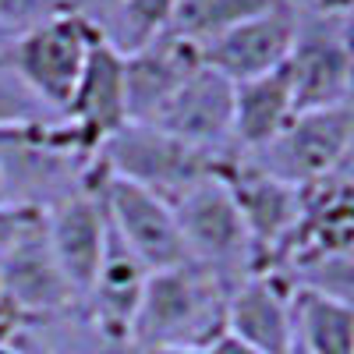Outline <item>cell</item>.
<instances>
[{"instance_id": "obj_2", "label": "cell", "mask_w": 354, "mask_h": 354, "mask_svg": "<svg viewBox=\"0 0 354 354\" xmlns=\"http://www.w3.org/2000/svg\"><path fill=\"white\" fill-rule=\"evenodd\" d=\"M220 156L177 142L174 135H167L153 124H135L131 121L103 145L96 163H100L103 174L121 177V181H128L142 192L156 195L160 202L174 205V202H181L192 188L209 181V177L216 174Z\"/></svg>"}, {"instance_id": "obj_29", "label": "cell", "mask_w": 354, "mask_h": 354, "mask_svg": "<svg viewBox=\"0 0 354 354\" xmlns=\"http://www.w3.org/2000/svg\"><path fill=\"white\" fill-rule=\"evenodd\" d=\"M0 205H8V188H4V181H0Z\"/></svg>"}, {"instance_id": "obj_22", "label": "cell", "mask_w": 354, "mask_h": 354, "mask_svg": "<svg viewBox=\"0 0 354 354\" xmlns=\"http://www.w3.org/2000/svg\"><path fill=\"white\" fill-rule=\"evenodd\" d=\"M64 11V0H0V25H8L11 32H25L53 15Z\"/></svg>"}, {"instance_id": "obj_7", "label": "cell", "mask_w": 354, "mask_h": 354, "mask_svg": "<svg viewBox=\"0 0 354 354\" xmlns=\"http://www.w3.org/2000/svg\"><path fill=\"white\" fill-rule=\"evenodd\" d=\"M216 177L234 198L255 248V270H266L301 220V192L266 174L248 153L227 149L216 160Z\"/></svg>"}, {"instance_id": "obj_31", "label": "cell", "mask_w": 354, "mask_h": 354, "mask_svg": "<svg viewBox=\"0 0 354 354\" xmlns=\"http://www.w3.org/2000/svg\"><path fill=\"white\" fill-rule=\"evenodd\" d=\"M181 354H188V351H181Z\"/></svg>"}, {"instance_id": "obj_12", "label": "cell", "mask_w": 354, "mask_h": 354, "mask_svg": "<svg viewBox=\"0 0 354 354\" xmlns=\"http://www.w3.org/2000/svg\"><path fill=\"white\" fill-rule=\"evenodd\" d=\"M301 8L294 0H273L266 11L252 15L248 21L234 25L230 32L213 39L202 50V64L223 75L230 85L252 82L287 64L294 36H298Z\"/></svg>"}, {"instance_id": "obj_1", "label": "cell", "mask_w": 354, "mask_h": 354, "mask_svg": "<svg viewBox=\"0 0 354 354\" xmlns=\"http://www.w3.org/2000/svg\"><path fill=\"white\" fill-rule=\"evenodd\" d=\"M227 294L198 262L149 273L131 319V340L153 354H202L227 330Z\"/></svg>"}, {"instance_id": "obj_19", "label": "cell", "mask_w": 354, "mask_h": 354, "mask_svg": "<svg viewBox=\"0 0 354 354\" xmlns=\"http://www.w3.org/2000/svg\"><path fill=\"white\" fill-rule=\"evenodd\" d=\"M174 0H121L93 28L117 57H131L170 32Z\"/></svg>"}, {"instance_id": "obj_14", "label": "cell", "mask_w": 354, "mask_h": 354, "mask_svg": "<svg viewBox=\"0 0 354 354\" xmlns=\"http://www.w3.org/2000/svg\"><path fill=\"white\" fill-rule=\"evenodd\" d=\"M262 354H287L294 347V294L290 287L255 270L227 294V330Z\"/></svg>"}, {"instance_id": "obj_26", "label": "cell", "mask_w": 354, "mask_h": 354, "mask_svg": "<svg viewBox=\"0 0 354 354\" xmlns=\"http://www.w3.org/2000/svg\"><path fill=\"white\" fill-rule=\"evenodd\" d=\"M8 354H43V351H39L32 330H28V326H15L11 340H8Z\"/></svg>"}, {"instance_id": "obj_5", "label": "cell", "mask_w": 354, "mask_h": 354, "mask_svg": "<svg viewBox=\"0 0 354 354\" xmlns=\"http://www.w3.org/2000/svg\"><path fill=\"white\" fill-rule=\"evenodd\" d=\"M170 209L181 227L192 262L209 270L227 287H238L245 277L255 273V248L245 230V220L216 174L192 188L181 202H174Z\"/></svg>"}, {"instance_id": "obj_30", "label": "cell", "mask_w": 354, "mask_h": 354, "mask_svg": "<svg viewBox=\"0 0 354 354\" xmlns=\"http://www.w3.org/2000/svg\"><path fill=\"white\" fill-rule=\"evenodd\" d=\"M287 354H305V351H301V347H298V344H294V347H290V351H287Z\"/></svg>"}, {"instance_id": "obj_4", "label": "cell", "mask_w": 354, "mask_h": 354, "mask_svg": "<svg viewBox=\"0 0 354 354\" xmlns=\"http://www.w3.org/2000/svg\"><path fill=\"white\" fill-rule=\"evenodd\" d=\"M283 75L298 113L351 103V11L301 8Z\"/></svg>"}, {"instance_id": "obj_17", "label": "cell", "mask_w": 354, "mask_h": 354, "mask_svg": "<svg viewBox=\"0 0 354 354\" xmlns=\"http://www.w3.org/2000/svg\"><path fill=\"white\" fill-rule=\"evenodd\" d=\"M298 113L290 96V82L283 68L259 75L252 82L234 85V121H230V145L238 153H259L266 142H273L287 121Z\"/></svg>"}, {"instance_id": "obj_21", "label": "cell", "mask_w": 354, "mask_h": 354, "mask_svg": "<svg viewBox=\"0 0 354 354\" xmlns=\"http://www.w3.org/2000/svg\"><path fill=\"white\" fill-rule=\"evenodd\" d=\"M273 0H174L170 15V36L192 43L198 53L230 32L234 25L248 21L252 15L266 11Z\"/></svg>"}, {"instance_id": "obj_10", "label": "cell", "mask_w": 354, "mask_h": 354, "mask_svg": "<svg viewBox=\"0 0 354 354\" xmlns=\"http://www.w3.org/2000/svg\"><path fill=\"white\" fill-rule=\"evenodd\" d=\"M43 234L46 245L53 252V262L68 287L75 290V298L82 305L88 283L96 277V266L106 245V209L100 195V167L93 177L61 202H53L50 209H43Z\"/></svg>"}, {"instance_id": "obj_3", "label": "cell", "mask_w": 354, "mask_h": 354, "mask_svg": "<svg viewBox=\"0 0 354 354\" xmlns=\"http://www.w3.org/2000/svg\"><path fill=\"white\" fill-rule=\"evenodd\" d=\"M93 43H96V28L71 11H61L32 28H25L8 50V61L28 93L53 117H64Z\"/></svg>"}, {"instance_id": "obj_9", "label": "cell", "mask_w": 354, "mask_h": 354, "mask_svg": "<svg viewBox=\"0 0 354 354\" xmlns=\"http://www.w3.org/2000/svg\"><path fill=\"white\" fill-rule=\"evenodd\" d=\"M61 124L68 131V142L88 163H96L103 145L124 124H131L128 93H124V61L106 43H100V36L88 50V61L82 68V78L71 93Z\"/></svg>"}, {"instance_id": "obj_13", "label": "cell", "mask_w": 354, "mask_h": 354, "mask_svg": "<svg viewBox=\"0 0 354 354\" xmlns=\"http://www.w3.org/2000/svg\"><path fill=\"white\" fill-rule=\"evenodd\" d=\"M230 121H234V85L223 75L198 64L170 93V100L142 124H153V128L174 135L177 142L220 156V153L234 149L230 145Z\"/></svg>"}, {"instance_id": "obj_16", "label": "cell", "mask_w": 354, "mask_h": 354, "mask_svg": "<svg viewBox=\"0 0 354 354\" xmlns=\"http://www.w3.org/2000/svg\"><path fill=\"white\" fill-rule=\"evenodd\" d=\"M124 61V93H128V117L131 121H149V117L170 100V93L181 85L198 64L202 53L177 39V36H160L145 50L121 57Z\"/></svg>"}, {"instance_id": "obj_24", "label": "cell", "mask_w": 354, "mask_h": 354, "mask_svg": "<svg viewBox=\"0 0 354 354\" xmlns=\"http://www.w3.org/2000/svg\"><path fill=\"white\" fill-rule=\"evenodd\" d=\"M121 0H64V11H71V15H78V18H85L88 25H96L110 8H117Z\"/></svg>"}, {"instance_id": "obj_18", "label": "cell", "mask_w": 354, "mask_h": 354, "mask_svg": "<svg viewBox=\"0 0 354 354\" xmlns=\"http://www.w3.org/2000/svg\"><path fill=\"white\" fill-rule=\"evenodd\" d=\"M294 344L305 354H354V308L326 294H294Z\"/></svg>"}, {"instance_id": "obj_25", "label": "cell", "mask_w": 354, "mask_h": 354, "mask_svg": "<svg viewBox=\"0 0 354 354\" xmlns=\"http://www.w3.org/2000/svg\"><path fill=\"white\" fill-rule=\"evenodd\" d=\"M202 354H262V351H255L252 344H245V340H238V337H230V333H220Z\"/></svg>"}, {"instance_id": "obj_6", "label": "cell", "mask_w": 354, "mask_h": 354, "mask_svg": "<svg viewBox=\"0 0 354 354\" xmlns=\"http://www.w3.org/2000/svg\"><path fill=\"white\" fill-rule=\"evenodd\" d=\"M351 142H354L351 103H340L330 110L294 113L273 142H266L259 153L248 156L266 174H273L283 185L301 192L340 170L344 163H351Z\"/></svg>"}, {"instance_id": "obj_15", "label": "cell", "mask_w": 354, "mask_h": 354, "mask_svg": "<svg viewBox=\"0 0 354 354\" xmlns=\"http://www.w3.org/2000/svg\"><path fill=\"white\" fill-rule=\"evenodd\" d=\"M149 280V270L138 262V255L117 238L110 220H106V245L96 266V277L88 283L85 298H82V315L88 322H96L100 330L110 333H124L131 337V319L138 308V298Z\"/></svg>"}, {"instance_id": "obj_11", "label": "cell", "mask_w": 354, "mask_h": 354, "mask_svg": "<svg viewBox=\"0 0 354 354\" xmlns=\"http://www.w3.org/2000/svg\"><path fill=\"white\" fill-rule=\"evenodd\" d=\"M100 195H103V209H106L113 234L138 255V262L149 273L192 262L185 238H181V227H177L174 209L167 202L103 170H100Z\"/></svg>"}, {"instance_id": "obj_8", "label": "cell", "mask_w": 354, "mask_h": 354, "mask_svg": "<svg viewBox=\"0 0 354 354\" xmlns=\"http://www.w3.org/2000/svg\"><path fill=\"white\" fill-rule=\"evenodd\" d=\"M71 308H78V298L57 270L39 213L21 230V238L0 255V315L18 326H36Z\"/></svg>"}, {"instance_id": "obj_27", "label": "cell", "mask_w": 354, "mask_h": 354, "mask_svg": "<svg viewBox=\"0 0 354 354\" xmlns=\"http://www.w3.org/2000/svg\"><path fill=\"white\" fill-rule=\"evenodd\" d=\"M294 4L312 11H351V0H294Z\"/></svg>"}, {"instance_id": "obj_28", "label": "cell", "mask_w": 354, "mask_h": 354, "mask_svg": "<svg viewBox=\"0 0 354 354\" xmlns=\"http://www.w3.org/2000/svg\"><path fill=\"white\" fill-rule=\"evenodd\" d=\"M15 39H18V32H11L8 25H0V57H4V53L15 46Z\"/></svg>"}, {"instance_id": "obj_23", "label": "cell", "mask_w": 354, "mask_h": 354, "mask_svg": "<svg viewBox=\"0 0 354 354\" xmlns=\"http://www.w3.org/2000/svg\"><path fill=\"white\" fill-rule=\"evenodd\" d=\"M36 216H39L36 209H25V205H15V202L0 205V255H4L21 238V230L32 223Z\"/></svg>"}, {"instance_id": "obj_20", "label": "cell", "mask_w": 354, "mask_h": 354, "mask_svg": "<svg viewBox=\"0 0 354 354\" xmlns=\"http://www.w3.org/2000/svg\"><path fill=\"white\" fill-rule=\"evenodd\" d=\"M28 330H32L43 354H153L124 333L100 330L96 322H88L82 315V308H71L57 319L36 322Z\"/></svg>"}]
</instances>
